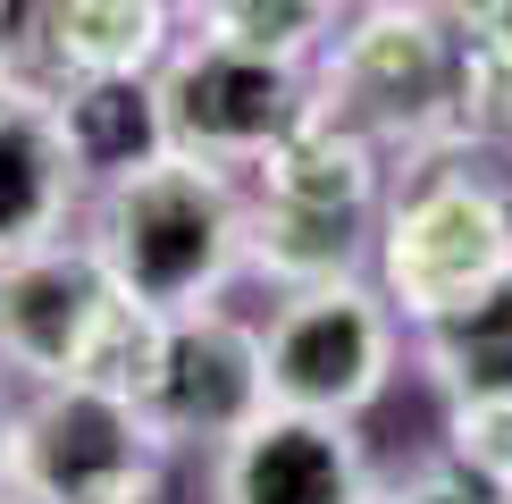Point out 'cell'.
Masks as SVG:
<instances>
[{
	"label": "cell",
	"mask_w": 512,
	"mask_h": 504,
	"mask_svg": "<svg viewBox=\"0 0 512 504\" xmlns=\"http://www.w3.org/2000/svg\"><path fill=\"white\" fill-rule=\"evenodd\" d=\"M26 9H34V0H0V42H9L17 26H26Z\"/></svg>",
	"instance_id": "44dd1931"
},
{
	"label": "cell",
	"mask_w": 512,
	"mask_h": 504,
	"mask_svg": "<svg viewBox=\"0 0 512 504\" xmlns=\"http://www.w3.org/2000/svg\"><path fill=\"white\" fill-rule=\"evenodd\" d=\"M387 504H512L504 488H487V479H471L462 462H445V471H420V479H403V488Z\"/></svg>",
	"instance_id": "ac0fdd59"
},
{
	"label": "cell",
	"mask_w": 512,
	"mask_h": 504,
	"mask_svg": "<svg viewBox=\"0 0 512 504\" xmlns=\"http://www.w3.org/2000/svg\"><path fill=\"white\" fill-rule=\"evenodd\" d=\"M210 504H378L353 420L269 404L210 454Z\"/></svg>",
	"instance_id": "9c48e42d"
},
{
	"label": "cell",
	"mask_w": 512,
	"mask_h": 504,
	"mask_svg": "<svg viewBox=\"0 0 512 504\" xmlns=\"http://www.w3.org/2000/svg\"><path fill=\"white\" fill-rule=\"evenodd\" d=\"M353 0H202L194 26L227 51L252 59H286V68H319V51L336 42Z\"/></svg>",
	"instance_id": "9a60e30c"
},
{
	"label": "cell",
	"mask_w": 512,
	"mask_h": 504,
	"mask_svg": "<svg viewBox=\"0 0 512 504\" xmlns=\"http://www.w3.org/2000/svg\"><path fill=\"white\" fill-rule=\"evenodd\" d=\"M412 336H420V370H429L454 404L462 395H512V278L496 294H479L471 311L429 320Z\"/></svg>",
	"instance_id": "5bb4252c"
},
{
	"label": "cell",
	"mask_w": 512,
	"mask_h": 504,
	"mask_svg": "<svg viewBox=\"0 0 512 504\" xmlns=\"http://www.w3.org/2000/svg\"><path fill=\"white\" fill-rule=\"evenodd\" d=\"M168 9H177V17H202V0H168Z\"/></svg>",
	"instance_id": "7402d4cb"
},
{
	"label": "cell",
	"mask_w": 512,
	"mask_h": 504,
	"mask_svg": "<svg viewBox=\"0 0 512 504\" xmlns=\"http://www.w3.org/2000/svg\"><path fill=\"white\" fill-rule=\"evenodd\" d=\"M395 303L378 286H303L269 311L261 345H269V404L286 412H328V420H353L387 395L395 378Z\"/></svg>",
	"instance_id": "8992f818"
},
{
	"label": "cell",
	"mask_w": 512,
	"mask_h": 504,
	"mask_svg": "<svg viewBox=\"0 0 512 504\" xmlns=\"http://www.w3.org/2000/svg\"><path fill=\"white\" fill-rule=\"evenodd\" d=\"M252 194L269 202H303V210H361V219H378V194H387V152H378L370 135H353L345 118H319L294 126L286 143L261 160V177H252Z\"/></svg>",
	"instance_id": "7c38bea8"
},
{
	"label": "cell",
	"mask_w": 512,
	"mask_h": 504,
	"mask_svg": "<svg viewBox=\"0 0 512 504\" xmlns=\"http://www.w3.org/2000/svg\"><path fill=\"white\" fill-rule=\"evenodd\" d=\"M269 412V345L261 328L236 320V311L202 303V311H177L168 320V345H160V378L143 395V420L177 446H210L219 454L227 437H244L252 420Z\"/></svg>",
	"instance_id": "ba28073f"
},
{
	"label": "cell",
	"mask_w": 512,
	"mask_h": 504,
	"mask_svg": "<svg viewBox=\"0 0 512 504\" xmlns=\"http://www.w3.org/2000/svg\"><path fill=\"white\" fill-rule=\"evenodd\" d=\"M168 437L110 387H26L9 437V488L26 504H160Z\"/></svg>",
	"instance_id": "277c9868"
},
{
	"label": "cell",
	"mask_w": 512,
	"mask_h": 504,
	"mask_svg": "<svg viewBox=\"0 0 512 504\" xmlns=\"http://www.w3.org/2000/svg\"><path fill=\"white\" fill-rule=\"evenodd\" d=\"M445 9H454L471 34H487V42H504V51H512V0H445Z\"/></svg>",
	"instance_id": "d6986e66"
},
{
	"label": "cell",
	"mask_w": 512,
	"mask_h": 504,
	"mask_svg": "<svg viewBox=\"0 0 512 504\" xmlns=\"http://www.w3.org/2000/svg\"><path fill=\"white\" fill-rule=\"evenodd\" d=\"M110 311H118V278L101 269V252L84 236H51L0 261V378L17 395L68 387Z\"/></svg>",
	"instance_id": "52a82bcc"
},
{
	"label": "cell",
	"mask_w": 512,
	"mask_h": 504,
	"mask_svg": "<svg viewBox=\"0 0 512 504\" xmlns=\"http://www.w3.org/2000/svg\"><path fill=\"white\" fill-rule=\"evenodd\" d=\"M59 118H68V152L84 168V185H110L168 152L160 76H84L59 93Z\"/></svg>",
	"instance_id": "4fadbf2b"
},
{
	"label": "cell",
	"mask_w": 512,
	"mask_h": 504,
	"mask_svg": "<svg viewBox=\"0 0 512 504\" xmlns=\"http://www.w3.org/2000/svg\"><path fill=\"white\" fill-rule=\"evenodd\" d=\"M319 93L311 68H286V59H252L227 51V42H177L160 59V118H168V152L210 160L227 177H261V160L294 126H311Z\"/></svg>",
	"instance_id": "5b68a950"
},
{
	"label": "cell",
	"mask_w": 512,
	"mask_h": 504,
	"mask_svg": "<svg viewBox=\"0 0 512 504\" xmlns=\"http://www.w3.org/2000/svg\"><path fill=\"white\" fill-rule=\"evenodd\" d=\"M462 17L445 0H353L336 42L319 51V118H345L378 152H437L454 135Z\"/></svg>",
	"instance_id": "3957f363"
},
{
	"label": "cell",
	"mask_w": 512,
	"mask_h": 504,
	"mask_svg": "<svg viewBox=\"0 0 512 504\" xmlns=\"http://www.w3.org/2000/svg\"><path fill=\"white\" fill-rule=\"evenodd\" d=\"M9 437H17V387L0 378V488H9Z\"/></svg>",
	"instance_id": "ffe728a7"
},
{
	"label": "cell",
	"mask_w": 512,
	"mask_h": 504,
	"mask_svg": "<svg viewBox=\"0 0 512 504\" xmlns=\"http://www.w3.org/2000/svg\"><path fill=\"white\" fill-rule=\"evenodd\" d=\"M84 168L68 152V118H59V93L9 76L0 68V261L76 236L84 219Z\"/></svg>",
	"instance_id": "30bf717a"
},
{
	"label": "cell",
	"mask_w": 512,
	"mask_h": 504,
	"mask_svg": "<svg viewBox=\"0 0 512 504\" xmlns=\"http://www.w3.org/2000/svg\"><path fill=\"white\" fill-rule=\"evenodd\" d=\"M479 152H512V51L462 26V68H454V135Z\"/></svg>",
	"instance_id": "2e32d148"
},
{
	"label": "cell",
	"mask_w": 512,
	"mask_h": 504,
	"mask_svg": "<svg viewBox=\"0 0 512 504\" xmlns=\"http://www.w3.org/2000/svg\"><path fill=\"white\" fill-rule=\"evenodd\" d=\"M244 227H252L244 177H227L210 160H185V152H160L110 185H93L76 236L101 252L118 294L177 320V311L219 303V286L244 269Z\"/></svg>",
	"instance_id": "6da1fadb"
},
{
	"label": "cell",
	"mask_w": 512,
	"mask_h": 504,
	"mask_svg": "<svg viewBox=\"0 0 512 504\" xmlns=\"http://www.w3.org/2000/svg\"><path fill=\"white\" fill-rule=\"evenodd\" d=\"M244 269H252V278H269L277 294L345 286V278H361V269H378V219H361V210H303V202L252 194Z\"/></svg>",
	"instance_id": "8fae6325"
},
{
	"label": "cell",
	"mask_w": 512,
	"mask_h": 504,
	"mask_svg": "<svg viewBox=\"0 0 512 504\" xmlns=\"http://www.w3.org/2000/svg\"><path fill=\"white\" fill-rule=\"evenodd\" d=\"M496 160L479 143L412 152L403 194L378 210V294L403 328L454 320L512 278V177H487Z\"/></svg>",
	"instance_id": "7a4b0ae2"
},
{
	"label": "cell",
	"mask_w": 512,
	"mask_h": 504,
	"mask_svg": "<svg viewBox=\"0 0 512 504\" xmlns=\"http://www.w3.org/2000/svg\"><path fill=\"white\" fill-rule=\"evenodd\" d=\"M0 504H26V496H17V488H0Z\"/></svg>",
	"instance_id": "603a6c76"
},
{
	"label": "cell",
	"mask_w": 512,
	"mask_h": 504,
	"mask_svg": "<svg viewBox=\"0 0 512 504\" xmlns=\"http://www.w3.org/2000/svg\"><path fill=\"white\" fill-rule=\"evenodd\" d=\"M445 437H454V462L471 479L512 496V395H462L454 420H445Z\"/></svg>",
	"instance_id": "e0dca14e"
}]
</instances>
